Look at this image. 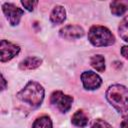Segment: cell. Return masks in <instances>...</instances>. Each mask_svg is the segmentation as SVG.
<instances>
[{"label": "cell", "instance_id": "obj_1", "mask_svg": "<svg viewBox=\"0 0 128 128\" xmlns=\"http://www.w3.org/2000/svg\"><path fill=\"white\" fill-rule=\"evenodd\" d=\"M106 98L123 117H128V88L120 84L111 85L106 91Z\"/></svg>", "mask_w": 128, "mask_h": 128}, {"label": "cell", "instance_id": "obj_2", "mask_svg": "<svg viewBox=\"0 0 128 128\" xmlns=\"http://www.w3.org/2000/svg\"><path fill=\"white\" fill-rule=\"evenodd\" d=\"M17 98L29 104L31 107L36 108L41 105L44 99V89L39 83L29 81L26 86L17 93Z\"/></svg>", "mask_w": 128, "mask_h": 128}, {"label": "cell", "instance_id": "obj_3", "mask_svg": "<svg viewBox=\"0 0 128 128\" xmlns=\"http://www.w3.org/2000/svg\"><path fill=\"white\" fill-rule=\"evenodd\" d=\"M88 40L93 46L103 47L112 45L115 42V37L108 28L100 25H95L89 29Z\"/></svg>", "mask_w": 128, "mask_h": 128}, {"label": "cell", "instance_id": "obj_4", "mask_svg": "<svg viewBox=\"0 0 128 128\" xmlns=\"http://www.w3.org/2000/svg\"><path fill=\"white\" fill-rule=\"evenodd\" d=\"M50 102L60 112L65 113L71 108V105L73 102V97L65 95L61 91H55L52 93V95L50 97Z\"/></svg>", "mask_w": 128, "mask_h": 128}, {"label": "cell", "instance_id": "obj_5", "mask_svg": "<svg viewBox=\"0 0 128 128\" xmlns=\"http://www.w3.org/2000/svg\"><path fill=\"white\" fill-rule=\"evenodd\" d=\"M2 10H3V13L5 14L6 18L8 19L10 25H12V26H15L19 23L21 16L24 13V11L21 8L17 7L16 5H14L12 3H4L2 5Z\"/></svg>", "mask_w": 128, "mask_h": 128}, {"label": "cell", "instance_id": "obj_6", "mask_svg": "<svg viewBox=\"0 0 128 128\" xmlns=\"http://www.w3.org/2000/svg\"><path fill=\"white\" fill-rule=\"evenodd\" d=\"M0 51H1V62H6L11 60L20 52V47L6 40H1Z\"/></svg>", "mask_w": 128, "mask_h": 128}, {"label": "cell", "instance_id": "obj_7", "mask_svg": "<svg viewBox=\"0 0 128 128\" xmlns=\"http://www.w3.org/2000/svg\"><path fill=\"white\" fill-rule=\"evenodd\" d=\"M81 80L83 86L87 90H95L102 84V79L99 75L92 71H85L81 74Z\"/></svg>", "mask_w": 128, "mask_h": 128}, {"label": "cell", "instance_id": "obj_8", "mask_svg": "<svg viewBox=\"0 0 128 128\" xmlns=\"http://www.w3.org/2000/svg\"><path fill=\"white\" fill-rule=\"evenodd\" d=\"M59 34L64 39L73 40L82 37L84 35V30L78 25H67L60 29Z\"/></svg>", "mask_w": 128, "mask_h": 128}, {"label": "cell", "instance_id": "obj_9", "mask_svg": "<svg viewBox=\"0 0 128 128\" xmlns=\"http://www.w3.org/2000/svg\"><path fill=\"white\" fill-rule=\"evenodd\" d=\"M42 63V60L38 57H34V56H30L25 58L23 61L20 62L19 67L22 70H33L38 68Z\"/></svg>", "mask_w": 128, "mask_h": 128}, {"label": "cell", "instance_id": "obj_10", "mask_svg": "<svg viewBox=\"0 0 128 128\" xmlns=\"http://www.w3.org/2000/svg\"><path fill=\"white\" fill-rule=\"evenodd\" d=\"M66 19V11L62 6H55L50 14V21L54 24H61Z\"/></svg>", "mask_w": 128, "mask_h": 128}, {"label": "cell", "instance_id": "obj_11", "mask_svg": "<svg viewBox=\"0 0 128 128\" xmlns=\"http://www.w3.org/2000/svg\"><path fill=\"white\" fill-rule=\"evenodd\" d=\"M112 14L115 16H121L128 10V1H112L110 3Z\"/></svg>", "mask_w": 128, "mask_h": 128}, {"label": "cell", "instance_id": "obj_12", "mask_svg": "<svg viewBox=\"0 0 128 128\" xmlns=\"http://www.w3.org/2000/svg\"><path fill=\"white\" fill-rule=\"evenodd\" d=\"M71 121H72L73 125L80 127V128H83L88 124V117L85 115V113L82 110H78L73 114Z\"/></svg>", "mask_w": 128, "mask_h": 128}, {"label": "cell", "instance_id": "obj_13", "mask_svg": "<svg viewBox=\"0 0 128 128\" xmlns=\"http://www.w3.org/2000/svg\"><path fill=\"white\" fill-rule=\"evenodd\" d=\"M90 64L98 72H104L105 70V59L102 55L97 54V55L92 56L90 60Z\"/></svg>", "mask_w": 128, "mask_h": 128}, {"label": "cell", "instance_id": "obj_14", "mask_svg": "<svg viewBox=\"0 0 128 128\" xmlns=\"http://www.w3.org/2000/svg\"><path fill=\"white\" fill-rule=\"evenodd\" d=\"M32 128H53L52 121L48 116H41L34 121Z\"/></svg>", "mask_w": 128, "mask_h": 128}, {"label": "cell", "instance_id": "obj_15", "mask_svg": "<svg viewBox=\"0 0 128 128\" xmlns=\"http://www.w3.org/2000/svg\"><path fill=\"white\" fill-rule=\"evenodd\" d=\"M118 31H119V35L120 37L128 42V16H125L122 21L120 22L119 24V27H118Z\"/></svg>", "mask_w": 128, "mask_h": 128}, {"label": "cell", "instance_id": "obj_16", "mask_svg": "<svg viewBox=\"0 0 128 128\" xmlns=\"http://www.w3.org/2000/svg\"><path fill=\"white\" fill-rule=\"evenodd\" d=\"M91 128H112V126L102 119H97L91 126Z\"/></svg>", "mask_w": 128, "mask_h": 128}, {"label": "cell", "instance_id": "obj_17", "mask_svg": "<svg viewBox=\"0 0 128 128\" xmlns=\"http://www.w3.org/2000/svg\"><path fill=\"white\" fill-rule=\"evenodd\" d=\"M21 4L28 10V11H32L35 6L38 4L37 1H21Z\"/></svg>", "mask_w": 128, "mask_h": 128}, {"label": "cell", "instance_id": "obj_18", "mask_svg": "<svg viewBox=\"0 0 128 128\" xmlns=\"http://www.w3.org/2000/svg\"><path fill=\"white\" fill-rule=\"evenodd\" d=\"M121 54L126 58L128 59V46H123L121 48Z\"/></svg>", "mask_w": 128, "mask_h": 128}, {"label": "cell", "instance_id": "obj_19", "mask_svg": "<svg viewBox=\"0 0 128 128\" xmlns=\"http://www.w3.org/2000/svg\"><path fill=\"white\" fill-rule=\"evenodd\" d=\"M120 128H128V118L122 121V123H121V126H120Z\"/></svg>", "mask_w": 128, "mask_h": 128}, {"label": "cell", "instance_id": "obj_20", "mask_svg": "<svg viewBox=\"0 0 128 128\" xmlns=\"http://www.w3.org/2000/svg\"><path fill=\"white\" fill-rule=\"evenodd\" d=\"M5 88H6V80L2 75V90H4Z\"/></svg>", "mask_w": 128, "mask_h": 128}]
</instances>
